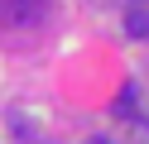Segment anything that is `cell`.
I'll return each mask as SVG.
<instances>
[{"label":"cell","instance_id":"cell-1","mask_svg":"<svg viewBox=\"0 0 149 144\" xmlns=\"http://www.w3.org/2000/svg\"><path fill=\"white\" fill-rule=\"evenodd\" d=\"M48 0H0V24H34Z\"/></svg>","mask_w":149,"mask_h":144},{"label":"cell","instance_id":"cell-2","mask_svg":"<svg viewBox=\"0 0 149 144\" xmlns=\"http://www.w3.org/2000/svg\"><path fill=\"white\" fill-rule=\"evenodd\" d=\"M125 29L144 38V34H149V10H144V5H130V15H125Z\"/></svg>","mask_w":149,"mask_h":144},{"label":"cell","instance_id":"cell-3","mask_svg":"<svg viewBox=\"0 0 149 144\" xmlns=\"http://www.w3.org/2000/svg\"><path fill=\"white\" fill-rule=\"evenodd\" d=\"M87 144H111V139H101V134H96V139H87Z\"/></svg>","mask_w":149,"mask_h":144}]
</instances>
